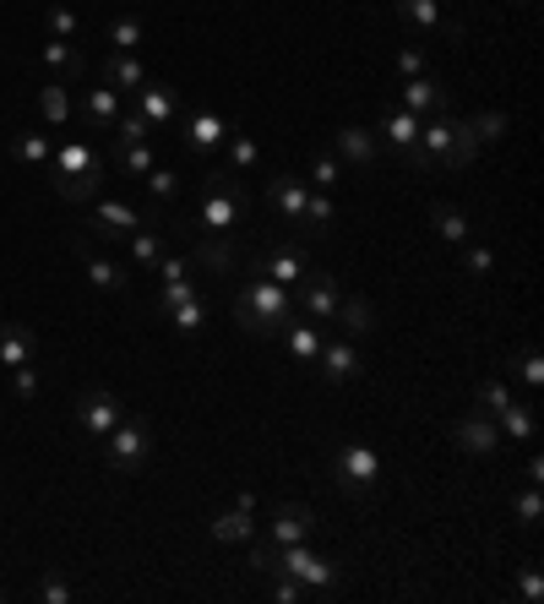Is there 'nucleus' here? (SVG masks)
<instances>
[{
  "label": "nucleus",
  "mask_w": 544,
  "mask_h": 604,
  "mask_svg": "<svg viewBox=\"0 0 544 604\" xmlns=\"http://www.w3.org/2000/svg\"><path fill=\"white\" fill-rule=\"evenodd\" d=\"M251 572H283V578H299L305 589H310V600H327L338 583H343V572H338V561L332 556H321V550H310V539H299V545H272V550H251Z\"/></svg>",
  "instance_id": "obj_1"
},
{
  "label": "nucleus",
  "mask_w": 544,
  "mask_h": 604,
  "mask_svg": "<svg viewBox=\"0 0 544 604\" xmlns=\"http://www.w3.org/2000/svg\"><path fill=\"white\" fill-rule=\"evenodd\" d=\"M49 174H55V196H60V202L88 207V202H99V191H104V180H110V163L99 158V148H88V143H60L55 158H49Z\"/></svg>",
  "instance_id": "obj_2"
},
{
  "label": "nucleus",
  "mask_w": 544,
  "mask_h": 604,
  "mask_svg": "<svg viewBox=\"0 0 544 604\" xmlns=\"http://www.w3.org/2000/svg\"><path fill=\"white\" fill-rule=\"evenodd\" d=\"M288 316H294V295L251 267V278L240 284V300H235V327L251 332V338H277V327Z\"/></svg>",
  "instance_id": "obj_3"
},
{
  "label": "nucleus",
  "mask_w": 544,
  "mask_h": 604,
  "mask_svg": "<svg viewBox=\"0 0 544 604\" xmlns=\"http://www.w3.org/2000/svg\"><path fill=\"white\" fill-rule=\"evenodd\" d=\"M246 218V202L235 191V174L229 169H213L202 180V202H196V224L202 235H235V224Z\"/></svg>",
  "instance_id": "obj_4"
},
{
  "label": "nucleus",
  "mask_w": 544,
  "mask_h": 604,
  "mask_svg": "<svg viewBox=\"0 0 544 604\" xmlns=\"http://www.w3.org/2000/svg\"><path fill=\"white\" fill-rule=\"evenodd\" d=\"M332 479L343 495H371L382 485V453L365 442V436H349L332 447Z\"/></svg>",
  "instance_id": "obj_5"
},
{
  "label": "nucleus",
  "mask_w": 544,
  "mask_h": 604,
  "mask_svg": "<svg viewBox=\"0 0 544 604\" xmlns=\"http://www.w3.org/2000/svg\"><path fill=\"white\" fill-rule=\"evenodd\" d=\"M147 453H152V425L147 420H121L110 436H104V463L115 474H141L147 468Z\"/></svg>",
  "instance_id": "obj_6"
},
{
  "label": "nucleus",
  "mask_w": 544,
  "mask_h": 604,
  "mask_svg": "<svg viewBox=\"0 0 544 604\" xmlns=\"http://www.w3.org/2000/svg\"><path fill=\"white\" fill-rule=\"evenodd\" d=\"M288 295H294V310H299V316H310V321H321V327H327V321H338L343 289H338V278H332V273L310 267V273H305Z\"/></svg>",
  "instance_id": "obj_7"
},
{
  "label": "nucleus",
  "mask_w": 544,
  "mask_h": 604,
  "mask_svg": "<svg viewBox=\"0 0 544 604\" xmlns=\"http://www.w3.org/2000/svg\"><path fill=\"white\" fill-rule=\"evenodd\" d=\"M121 420H126V414H121V398H115L110 387H88V392H82V403H77V431H82L88 442H104Z\"/></svg>",
  "instance_id": "obj_8"
},
{
  "label": "nucleus",
  "mask_w": 544,
  "mask_h": 604,
  "mask_svg": "<svg viewBox=\"0 0 544 604\" xmlns=\"http://www.w3.org/2000/svg\"><path fill=\"white\" fill-rule=\"evenodd\" d=\"M360 371H365V360H360V343H354V338H332V343H321V354H316V376H321V387H349V381H360Z\"/></svg>",
  "instance_id": "obj_9"
},
{
  "label": "nucleus",
  "mask_w": 544,
  "mask_h": 604,
  "mask_svg": "<svg viewBox=\"0 0 544 604\" xmlns=\"http://www.w3.org/2000/svg\"><path fill=\"white\" fill-rule=\"evenodd\" d=\"M147 224V213H136L132 202H121V196H110V202H93V218H88V235H99V240H126Z\"/></svg>",
  "instance_id": "obj_10"
},
{
  "label": "nucleus",
  "mask_w": 544,
  "mask_h": 604,
  "mask_svg": "<svg viewBox=\"0 0 544 604\" xmlns=\"http://www.w3.org/2000/svg\"><path fill=\"white\" fill-rule=\"evenodd\" d=\"M452 447L468 457H496V447H501V431H496V420L490 414H463L457 425H452Z\"/></svg>",
  "instance_id": "obj_11"
},
{
  "label": "nucleus",
  "mask_w": 544,
  "mask_h": 604,
  "mask_svg": "<svg viewBox=\"0 0 544 604\" xmlns=\"http://www.w3.org/2000/svg\"><path fill=\"white\" fill-rule=\"evenodd\" d=\"M77 257H82V267H88L93 289H104V295H132V273H126V267H121L115 257L93 251L88 240H77Z\"/></svg>",
  "instance_id": "obj_12"
},
{
  "label": "nucleus",
  "mask_w": 544,
  "mask_h": 604,
  "mask_svg": "<svg viewBox=\"0 0 544 604\" xmlns=\"http://www.w3.org/2000/svg\"><path fill=\"white\" fill-rule=\"evenodd\" d=\"M257 273H268L272 284H283V289H294L305 273H310V257H305V246H272L268 257H257L251 262Z\"/></svg>",
  "instance_id": "obj_13"
},
{
  "label": "nucleus",
  "mask_w": 544,
  "mask_h": 604,
  "mask_svg": "<svg viewBox=\"0 0 544 604\" xmlns=\"http://www.w3.org/2000/svg\"><path fill=\"white\" fill-rule=\"evenodd\" d=\"M398 104H404L408 115L424 121V115H446V110H452V93L424 71V77H404V99H398Z\"/></svg>",
  "instance_id": "obj_14"
},
{
  "label": "nucleus",
  "mask_w": 544,
  "mask_h": 604,
  "mask_svg": "<svg viewBox=\"0 0 544 604\" xmlns=\"http://www.w3.org/2000/svg\"><path fill=\"white\" fill-rule=\"evenodd\" d=\"M136 115H141L152 132H163V126L180 115V93H174L169 82H141V88H136Z\"/></svg>",
  "instance_id": "obj_15"
},
{
  "label": "nucleus",
  "mask_w": 544,
  "mask_h": 604,
  "mask_svg": "<svg viewBox=\"0 0 544 604\" xmlns=\"http://www.w3.org/2000/svg\"><path fill=\"white\" fill-rule=\"evenodd\" d=\"M277 338H283V349H288L294 360H305V365H316V354H321V343H327L321 321H310V316H299V310L277 327Z\"/></svg>",
  "instance_id": "obj_16"
},
{
  "label": "nucleus",
  "mask_w": 544,
  "mask_h": 604,
  "mask_svg": "<svg viewBox=\"0 0 544 604\" xmlns=\"http://www.w3.org/2000/svg\"><path fill=\"white\" fill-rule=\"evenodd\" d=\"M316 534V512L305 506V501H294V506H277L268 523V539L272 545H299V539H310Z\"/></svg>",
  "instance_id": "obj_17"
},
{
  "label": "nucleus",
  "mask_w": 544,
  "mask_h": 604,
  "mask_svg": "<svg viewBox=\"0 0 544 604\" xmlns=\"http://www.w3.org/2000/svg\"><path fill=\"white\" fill-rule=\"evenodd\" d=\"M38 60L49 66V82H77L88 71V60H82V49L71 38H44L38 44Z\"/></svg>",
  "instance_id": "obj_18"
},
{
  "label": "nucleus",
  "mask_w": 544,
  "mask_h": 604,
  "mask_svg": "<svg viewBox=\"0 0 544 604\" xmlns=\"http://www.w3.org/2000/svg\"><path fill=\"white\" fill-rule=\"evenodd\" d=\"M115 121H121V88H110V82L88 88V99H82V126H88V132H115Z\"/></svg>",
  "instance_id": "obj_19"
},
{
  "label": "nucleus",
  "mask_w": 544,
  "mask_h": 604,
  "mask_svg": "<svg viewBox=\"0 0 544 604\" xmlns=\"http://www.w3.org/2000/svg\"><path fill=\"white\" fill-rule=\"evenodd\" d=\"M191 267H207L213 278H229L240 267V251H235L229 235H202V246L191 251Z\"/></svg>",
  "instance_id": "obj_20"
},
{
  "label": "nucleus",
  "mask_w": 544,
  "mask_h": 604,
  "mask_svg": "<svg viewBox=\"0 0 544 604\" xmlns=\"http://www.w3.org/2000/svg\"><path fill=\"white\" fill-rule=\"evenodd\" d=\"M224 143H229V121H224V115L196 110V115L185 121V148H191V152H202V158H207V152H218Z\"/></svg>",
  "instance_id": "obj_21"
},
{
  "label": "nucleus",
  "mask_w": 544,
  "mask_h": 604,
  "mask_svg": "<svg viewBox=\"0 0 544 604\" xmlns=\"http://www.w3.org/2000/svg\"><path fill=\"white\" fill-rule=\"evenodd\" d=\"M268 202L283 213V218H305V202H310V185L299 180V174H272V185H268Z\"/></svg>",
  "instance_id": "obj_22"
},
{
  "label": "nucleus",
  "mask_w": 544,
  "mask_h": 604,
  "mask_svg": "<svg viewBox=\"0 0 544 604\" xmlns=\"http://www.w3.org/2000/svg\"><path fill=\"white\" fill-rule=\"evenodd\" d=\"M430 229L441 235V240H452V246H468L474 240V218L463 213V207H452V202H430Z\"/></svg>",
  "instance_id": "obj_23"
},
{
  "label": "nucleus",
  "mask_w": 544,
  "mask_h": 604,
  "mask_svg": "<svg viewBox=\"0 0 544 604\" xmlns=\"http://www.w3.org/2000/svg\"><path fill=\"white\" fill-rule=\"evenodd\" d=\"M419 126H424L419 115H408L404 104H393V110H382V132H376V137H382L393 152H404V148L419 143Z\"/></svg>",
  "instance_id": "obj_24"
},
{
  "label": "nucleus",
  "mask_w": 544,
  "mask_h": 604,
  "mask_svg": "<svg viewBox=\"0 0 544 604\" xmlns=\"http://www.w3.org/2000/svg\"><path fill=\"white\" fill-rule=\"evenodd\" d=\"M207 534H213L218 545H251V534H257V512H240V506H229V512L207 517Z\"/></svg>",
  "instance_id": "obj_25"
},
{
  "label": "nucleus",
  "mask_w": 544,
  "mask_h": 604,
  "mask_svg": "<svg viewBox=\"0 0 544 604\" xmlns=\"http://www.w3.org/2000/svg\"><path fill=\"white\" fill-rule=\"evenodd\" d=\"M338 158L354 169H376V132L365 126H338Z\"/></svg>",
  "instance_id": "obj_26"
},
{
  "label": "nucleus",
  "mask_w": 544,
  "mask_h": 604,
  "mask_svg": "<svg viewBox=\"0 0 544 604\" xmlns=\"http://www.w3.org/2000/svg\"><path fill=\"white\" fill-rule=\"evenodd\" d=\"M33 349H38V338L27 332V327H0V365L5 371H16V365H33Z\"/></svg>",
  "instance_id": "obj_27"
},
{
  "label": "nucleus",
  "mask_w": 544,
  "mask_h": 604,
  "mask_svg": "<svg viewBox=\"0 0 544 604\" xmlns=\"http://www.w3.org/2000/svg\"><path fill=\"white\" fill-rule=\"evenodd\" d=\"M496 431H501V436H512V442H534V436H540V420H534V409H529V403H518V398H512V403L496 414Z\"/></svg>",
  "instance_id": "obj_28"
},
{
  "label": "nucleus",
  "mask_w": 544,
  "mask_h": 604,
  "mask_svg": "<svg viewBox=\"0 0 544 604\" xmlns=\"http://www.w3.org/2000/svg\"><path fill=\"white\" fill-rule=\"evenodd\" d=\"M104 82H110V88H121V93H126V88H141V82H147V66H141V60H136V55H121V49H110V60H104Z\"/></svg>",
  "instance_id": "obj_29"
},
{
  "label": "nucleus",
  "mask_w": 544,
  "mask_h": 604,
  "mask_svg": "<svg viewBox=\"0 0 544 604\" xmlns=\"http://www.w3.org/2000/svg\"><path fill=\"white\" fill-rule=\"evenodd\" d=\"M398 16L413 22V27H424V33H452V22L441 16L435 0H398Z\"/></svg>",
  "instance_id": "obj_30"
},
{
  "label": "nucleus",
  "mask_w": 544,
  "mask_h": 604,
  "mask_svg": "<svg viewBox=\"0 0 544 604\" xmlns=\"http://www.w3.org/2000/svg\"><path fill=\"white\" fill-rule=\"evenodd\" d=\"M38 115H44L49 126H66V121H71V93H66V82H44V88H38Z\"/></svg>",
  "instance_id": "obj_31"
},
{
  "label": "nucleus",
  "mask_w": 544,
  "mask_h": 604,
  "mask_svg": "<svg viewBox=\"0 0 544 604\" xmlns=\"http://www.w3.org/2000/svg\"><path fill=\"white\" fill-rule=\"evenodd\" d=\"M338 321L349 327V338H365V332L376 327V310H371V300H365V295H343V305H338Z\"/></svg>",
  "instance_id": "obj_32"
},
{
  "label": "nucleus",
  "mask_w": 544,
  "mask_h": 604,
  "mask_svg": "<svg viewBox=\"0 0 544 604\" xmlns=\"http://www.w3.org/2000/svg\"><path fill=\"white\" fill-rule=\"evenodd\" d=\"M11 158H16V163H49V158H55V143H49L44 132H16V137H11Z\"/></svg>",
  "instance_id": "obj_33"
},
{
  "label": "nucleus",
  "mask_w": 544,
  "mask_h": 604,
  "mask_svg": "<svg viewBox=\"0 0 544 604\" xmlns=\"http://www.w3.org/2000/svg\"><path fill=\"white\" fill-rule=\"evenodd\" d=\"M468 132L479 137V148H490V143H501V137L512 132V121H507L501 110H479V115H468Z\"/></svg>",
  "instance_id": "obj_34"
},
{
  "label": "nucleus",
  "mask_w": 544,
  "mask_h": 604,
  "mask_svg": "<svg viewBox=\"0 0 544 604\" xmlns=\"http://www.w3.org/2000/svg\"><path fill=\"white\" fill-rule=\"evenodd\" d=\"M126 246H132V262H141V267H158L163 262V235L158 229H136V235H126Z\"/></svg>",
  "instance_id": "obj_35"
},
{
  "label": "nucleus",
  "mask_w": 544,
  "mask_h": 604,
  "mask_svg": "<svg viewBox=\"0 0 544 604\" xmlns=\"http://www.w3.org/2000/svg\"><path fill=\"white\" fill-rule=\"evenodd\" d=\"M169 321H174V332L180 338H196L202 327H207V305H202V295L196 300H185V305H174V310H163Z\"/></svg>",
  "instance_id": "obj_36"
},
{
  "label": "nucleus",
  "mask_w": 544,
  "mask_h": 604,
  "mask_svg": "<svg viewBox=\"0 0 544 604\" xmlns=\"http://www.w3.org/2000/svg\"><path fill=\"white\" fill-rule=\"evenodd\" d=\"M332 196L327 191H310V202H305V218H299V229H310V235H327L332 229Z\"/></svg>",
  "instance_id": "obj_37"
},
{
  "label": "nucleus",
  "mask_w": 544,
  "mask_h": 604,
  "mask_svg": "<svg viewBox=\"0 0 544 604\" xmlns=\"http://www.w3.org/2000/svg\"><path fill=\"white\" fill-rule=\"evenodd\" d=\"M257 163H262V148H257L246 132H235V126H229V163H224V169H229V174H240V169H257Z\"/></svg>",
  "instance_id": "obj_38"
},
{
  "label": "nucleus",
  "mask_w": 544,
  "mask_h": 604,
  "mask_svg": "<svg viewBox=\"0 0 544 604\" xmlns=\"http://www.w3.org/2000/svg\"><path fill=\"white\" fill-rule=\"evenodd\" d=\"M141 38H147V22H141V16H115V22H110V44H115L121 55H132Z\"/></svg>",
  "instance_id": "obj_39"
},
{
  "label": "nucleus",
  "mask_w": 544,
  "mask_h": 604,
  "mask_svg": "<svg viewBox=\"0 0 544 604\" xmlns=\"http://www.w3.org/2000/svg\"><path fill=\"white\" fill-rule=\"evenodd\" d=\"M338 174H343L338 152H316V158H310V174H305V185H310V191H327V185H338Z\"/></svg>",
  "instance_id": "obj_40"
},
{
  "label": "nucleus",
  "mask_w": 544,
  "mask_h": 604,
  "mask_svg": "<svg viewBox=\"0 0 544 604\" xmlns=\"http://www.w3.org/2000/svg\"><path fill=\"white\" fill-rule=\"evenodd\" d=\"M141 180H147V191H152V202H174V196H180V174H174L169 163H152V169H147Z\"/></svg>",
  "instance_id": "obj_41"
},
{
  "label": "nucleus",
  "mask_w": 544,
  "mask_h": 604,
  "mask_svg": "<svg viewBox=\"0 0 544 604\" xmlns=\"http://www.w3.org/2000/svg\"><path fill=\"white\" fill-rule=\"evenodd\" d=\"M474 403H479V414H501V409L512 403V387L490 376V381H479V387H474Z\"/></svg>",
  "instance_id": "obj_42"
},
{
  "label": "nucleus",
  "mask_w": 544,
  "mask_h": 604,
  "mask_svg": "<svg viewBox=\"0 0 544 604\" xmlns=\"http://www.w3.org/2000/svg\"><path fill=\"white\" fill-rule=\"evenodd\" d=\"M512 512H518V523H523V528H540V517H544L540 485H523V490H518V506H512Z\"/></svg>",
  "instance_id": "obj_43"
},
{
  "label": "nucleus",
  "mask_w": 544,
  "mask_h": 604,
  "mask_svg": "<svg viewBox=\"0 0 544 604\" xmlns=\"http://www.w3.org/2000/svg\"><path fill=\"white\" fill-rule=\"evenodd\" d=\"M479 152L485 148H479V137L468 132V121H457V137H452V169H468Z\"/></svg>",
  "instance_id": "obj_44"
},
{
  "label": "nucleus",
  "mask_w": 544,
  "mask_h": 604,
  "mask_svg": "<svg viewBox=\"0 0 544 604\" xmlns=\"http://www.w3.org/2000/svg\"><path fill=\"white\" fill-rule=\"evenodd\" d=\"M152 163H158V158H152V148H147V143H132V148L115 152V169H121V174H147Z\"/></svg>",
  "instance_id": "obj_45"
},
{
  "label": "nucleus",
  "mask_w": 544,
  "mask_h": 604,
  "mask_svg": "<svg viewBox=\"0 0 544 604\" xmlns=\"http://www.w3.org/2000/svg\"><path fill=\"white\" fill-rule=\"evenodd\" d=\"M518 381H523V392H540L544 365H540V349H534V343H529V349H518Z\"/></svg>",
  "instance_id": "obj_46"
},
{
  "label": "nucleus",
  "mask_w": 544,
  "mask_h": 604,
  "mask_svg": "<svg viewBox=\"0 0 544 604\" xmlns=\"http://www.w3.org/2000/svg\"><path fill=\"white\" fill-rule=\"evenodd\" d=\"M490 267H496V257H490V246H479V240H468V246H463V273H468V278H490Z\"/></svg>",
  "instance_id": "obj_47"
},
{
  "label": "nucleus",
  "mask_w": 544,
  "mask_h": 604,
  "mask_svg": "<svg viewBox=\"0 0 544 604\" xmlns=\"http://www.w3.org/2000/svg\"><path fill=\"white\" fill-rule=\"evenodd\" d=\"M115 137H121V148H132V143H147V137H152V126H147L136 110H121V121H115Z\"/></svg>",
  "instance_id": "obj_48"
},
{
  "label": "nucleus",
  "mask_w": 544,
  "mask_h": 604,
  "mask_svg": "<svg viewBox=\"0 0 544 604\" xmlns=\"http://www.w3.org/2000/svg\"><path fill=\"white\" fill-rule=\"evenodd\" d=\"M38 600L44 604H71L77 600V589H71L60 572H44V578H38Z\"/></svg>",
  "instance_id": "obj_49"
},
{
  "label": "nucleus",
  "mask_w": 544,
  "mask_h": 604,
  "mask_svg": "<svg viewBox=\"0 0 544 604\" xmlns=\"http://www.w3.org/2000/svg\"><path fill=\"white\" fill-rule=\"evenodd\" d=\"M202 289L191 284V278H174V284H163L158 289V310H174V305H185V300H196Z\"/></svg>",
  "instance_id": "obj_50"
},
{
  "label": "nucleus",
  "mask_w": 544,
  "mask_h": 604,
  "mask_svg": "<svg viewBox=\"0 0 544 604\" xmlns=\"http://www.w3.org/2000/svg\"><path fill=\"white\" fill-rule=\"evenodd\" d=\"M518 600H523V604H540L544 600V572L534 567V561L518 572Z\"/></svg>",
  "instance_id": "obj_51"
},
{
  "label": "nucleus",
  "mask_w": 544,
  "mask_h": 604,
  "mask_svg": "<svg viewBox=\"0 0 544 604\" xmlns=\"http://www.w3.org/2000/svg\"><path fill=\"white\" fill-rule=\"evenodd\" d=\"M49 38H77V11L71 5H49Z\"/></svg>",
  "instance_id": "obj_52"
},
{
  "label": "nucleus",
  "mask_w": 544,
  "mask_h": 604,
  "mask_svg": "<svg viewBox=\"0 0 544 604\" xmlns=\"http://www.w3.org/2000/svg\"><path fill=\"white\" fill-rule=\"evenodd\" d=\"M272 600H277V604H305V600H310V589H305L299 578H283V572H277V589H272Z\"/></svg>",
  "instance_id": "obj_53"
},
{
  "label": "nucleus",
  "mask_w": 544,
  "mask_h": 604,
  "mask_svg": "<svg viewBox=\"0 0 544 604\" xmlns=\"http://www.w3.org/2000/svg\"><path fill=\"white\" fill-rule=\"evenodd\" d=\"M11 392H16V398H38V371H33V365H16V371H11Z\"/></svg>",
  "instance_id": "obj_54"
},
{
  "label": "nucleus",
  "mask_w": 544,
  "mask_h": 604,
  "mask_svg": "<svg viewBox=\"0 0 544 604\" xmlns=\"http://www.w3.org/2000/svg\"><path fill=\"white\" fill-rule=\"evenodd\" d=\"M398 71H404V77H424V49H419V44H404V55H398Z\"/></svg>",
  "instance_id": "obj_55"
},
{
  "label": "nucleus",
  "mask_w": 544,
  "mask_h": 604,
  "mask_svg": "<svg viewBox=\"0 0 544 604\" xmlns=\"http://www.w3.org/2000/svg\"><path fill=\"white\" fill-rule=\"evenodd\" d=\"M158 273H163V284H174V278H191V257H163V262H158Z\"/></svg>",
  "instance_id": "obj_56"
},
{
  "label": "nucleus",
  "mask_w": 544,
  "mask_h": 604,
  "mask_svg": "<svg viewBox=\"0 0 544 604\" xmlns=\"http://www.w3.org/2000/svg\"><path fill=\"white\" fill-rule=\"evenodd\" d=\"M540 479H544V457L534 453L529 463H523V485H540Z\"/></svg>",
  "instance_id": "obj_57"
},
{
  "label": "nucleus",
  "mask_w": 544,
  "mask_h": 604,
  "mask_svg": "<svg viewBox=\"0 0 544 604\" xmlns=\"http://www.w3.org/2000/svg\"><path fill=\"white\" fill-rule=\"evenodd\" d=\"M518 5H529V0H518Z\"/></svg>",
  "instance_id": "obj_58"
}]
</instances>
